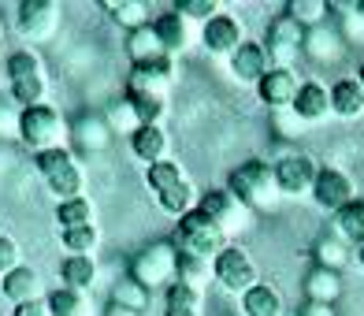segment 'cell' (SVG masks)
<instances>
[{
  "instance_id": "cell-39",
  "label": "cell",
  "mask_w": 364,
  "mask_h": 316,
  "mask_svg": "<svg viewBox=\"0 0 364 316\" xmlns=\"http://www.w3.org/2000/svg\"><path fill=\"white\" fill-rule=\"evenodd\" d=\"M48 78H26V82H15L11 86V101L23 108H38V105H48Z\"/></svg>"
},
{
  "instance_id": "cell-11",
  "label": "cell",
  "mask_w": 364,
  "mask_h": 316,
  "mask_svg": "<svg viewBox=\"0 0 364 316\" xmlns=\"http://www.w3.org/2000/svg\"><path fill=\"white\" fill-rule=\"evenodd\" d=\"M357 197V186L353 179L346 175L342 168H320L316 172V182H312V201H316L323 212L335 216L338 209H346Z\"/></svg>"
},
{
  "instance_id": "cell-34",
  "label": "cell",
  "mask_w": 364,
  "mask_h": 316,
  "mask_svg": "<svg viewBox=\"0 0 364 316\" xmlns=\"http://www.w3.org/2000/svg\"><path fill=\"white\" fill-rule=\"evenodd\" d=\"M312 257H316V268H327V272H342L346 260H350V246L338 242L335 235H323L312 249Z\"/></svg>"
},
{
  "instance_id": "cell-4",
  "label": "cell",
  "mask_w": 364,
  "mask_h": 316,
  "mask_svg": "<svg viewBox=\"0 0 364 316\" xmlns=\"http://www.w3.org/2000/svg\"><path fill=\"white\" fill-rule=\"evenodd\" d=\"M175 268H178L175 242H153L130 260V279L145 290H168L175 283Z\"/></svg>"
},
{
  "instance_id": "cell-2",
  "label": "cell",
  "mask_w": 364,
  "mask_h": 316,
  "mask_svg": "<svg viewBox=\"0 0 364 316\" xmlns=\"http://www.w3.org/2000/svg\"><path fill=\"white\" fill-rule=\"evenodd\" d=\"M227 190L235 194L245 209H253V212L275 205V197H279L275 172H272L268 160H245V164H238V168L227 175Z\"/></svg>"
},
{
  "instance_id": "cell-19",
  "label": "cell",
  "mask_w": 364,
  "mask_h": 316,
  "mask_svg": "<svg viewBox=\"0 0 364 316\" xmlns=\"http://www.w3.org/2000/svg\"><path fill=\"white\" fill-rule=\"evenodd\" d=\"M327 90H331V115H338V120H360L364 115V86L357 78H338Z\"/></svg>"
},
{
  "instance_id": "cell-25",
  "label": "cell",
  "mask_w": 364,
  "mask_h": 316,
  "mask_svg": "<svg viewBox=\"0 0 364 316\" xmlns=\"http://www.w3.org/2000/svg\"><path fill=\"white\" fill-rule=\"evenodd\" d=\"M127 53H130V60H134V68H141V63H156V60L168 56L164 45H160V38H156V30H153V23L130 30L127 34Z\"/></svg>"
},
{
  "instance_id": "cell-13",
  "label": "cell",
  "mask_w": 364,
  "mask_h": 316,
  "mask_svg": "<svg viewBox=\"0 0 364 316\" xmlns=\"http://www.w3.org/2000/svg\"><path fill=\"white\" fill-rule=\"evenodd\" d=\"M297 90H301V78H297L294 68H272L268 75L257 82V97H260L268 108H275V112L294 108Z\"/></svg>"
},
{
  "instance_id": "cell-15",
  "label": "cell",
  "mask_w": 364,
  "mask_h": 316,
  "mask_svg": "<svg viewBox=\"0 0 364 316\" xmlns=\"http://www.w3.org/2000/svg\"><path fill=\"white\" fill-rule=\"evenodd\" d=\"M0 294H4L11 305L41 302V297H45V279H41L38 268H30V264H19L15 272H8L4 279H0Z\"/></svg>"
},
{
  "instance_id": "cell-35",
  "label": "cell",
  "mask_w": 364,
  "mask_h": 316,
  "mask_svg": "<svg viewBox=\"0 0 364 316\" xmlns=\"http://www.w3.org/2000/svg\"><path fill=\"white\" fill-rule=\"evenodd\" d=\"M60 242H63V249H68V257H93L97 246H101V231H97L93 223L75 227V231H63Z\"/></svg>"
},
{
  "instance_id": "cell-23",
  "label": "cell",
  "mask_w": 364,
  "mask_h": 316,
  "mask_svg": "<svg viewBox=\"0 0 364 316\" xmlns=\"http://www.w3.org/2000/svg\"><path fill=\"white\" fill-rule=\"evenodd\" d=\"M335 238L364 249V197H353L346 209L335 212Z\"/></svg>"
},
{
  "instance_id": "cell-17",
  "label": "cell",
  "mask_w": 364,
  "mask_h": 316,
  "mask_svg": "<svg viewBox=\"0 0 364 316\" xmlns=\"http://www.w3.org/2000/svg\"><path fill=\"white\" fill-rule=\"evenodd\" d=\"M290 112H294L305 127L323 123L327 115H331V90H327V86H320V82H301V90H297L294 108H290Z\"/></svg>"
},
{
  "instance_id": "cell-30",
  "label": "cell",
  "mask_w": 364,
  "mask_h": 316,
  "mask_svg": "<svg viewBox=\"0 0 364 316\" xmlns=\"http://www.w3.org/2000/svg\"><path fill=\"white\" fill-rule=\"evenodd\" d=\"M60 279H63V287H68V290H82V294H86L97 283V260L93 257H68V260H63V268H60Z\"/></svg>"
},
{
  "instance_id": "cell-5",
  "label": "cell",
  "mask_w": 364,
  "mask_h": 316,
  "mask_svg": "<svg viewBox=\"0 0 364 316\" xmlns=\"http://www.w3.org/2000/svg\"><path fill=\"white\" fill-rule=\"evenodd\" d=\"M38 175L48 186V194H56L60 201H71V197H82V168L71 149H48V153H38Z\"/></svg>"
},
{
  "instance_id": "cell-10",
  "label": "cell",
  "mask_w": 364,
  "mask_h": 316,
  "mask_svg": "<svg viewBox=\"0 0 364 316\" xmlns=\"http://www.w3.org/2000/svg\"><path fill=\"white\" fill-rule=\"evenodd\" d=\"M305 26H297L290 15H279L268 26V38H264V48L272 56V68H290L297 60V53H305Z\"/></svg>"
},
{
  "instance_id": "cell-32",
  "label": "cell",
  "mask_w": 364,
  "mask_h": 316,
  "mask_svg": "<svg viewBox=\"0 0 364 316\" xmlns=\"http://www.w3.org/2000/svg\"><path fill=\"white\" fill-rule=\"evenodd\" d=\"M101 8L127 30V34L138 26H149V4H141V0H105Z\"/></svg>"
},
{
  "instance_id": "cell-1",
  "label": "cell",
  "mask_w": 364,
  "mask_h": 316,
  "mask_svg": "<svg viewBox=\"0 0 364 316\" xmlns=\"http://www.w3.org/2000/svg\"><path fill=\"white\" fill-rule=\"evenodd\" d=\"M175 249L201 260H216L227 249V235L216 227V220L197 205L193 212H186L182 220H175Z\"/></svg>"
},
{
  "instance_id": "cell-48",
  "label": "cell",
  "mask_w": 364,
  "mask_h": 316,
  "mask_svg": "<svg viewBox=\"0 0 364 316\" xmlns=\"http://www.w3.org/2000/svg\"><path fill=\"white\" fill-rule=\"evenodd\" d=\"M105 316H141V312H134V309H127V305H115V302H108Z\"/></svg>"
},
{
  "instance_id": "cell-21",
  "label": "cell",
  "mask_w": 364,
  "mask_h": 316,
  "mask_svg": "<svg viewBox=\"0 0 364 316\" xmlns=\"http://www.w3.org/2000/svg\"><path fill=\"white\" fill-rule=\"evenodd\" d=\"M175 283L182 287H190L193 294H201L216 283V268H212V260H201V257H190V253H178V268H175Z\"/></svg>"
},
{
  "instance_id": "cell-31",
  "label": "cell",
  "mask_w": 364,
  "mask_h": 316,
  "mask_svg": "<svg viewBox=\"0 0 364 316\" xmlns=\"http://www.w3.org/2000/svg\"><path fill=\"white\" fill-rule=\"evenodd\" d=\"M4 75H8L11 86H15V82H26V78H48L45 63H41V56L34 53V48H19V53H11L8 63H4Z\"/></svg>"
},
{
  "instance_id": "cell-37",
  "label": "cell",
  "mask_w": 364,
  "mask_h": 316,
  "mask_svg": "<svg viewBox=\"0 0 364 316\" xmlns=\"http://www.w3.org/2000/svg\"><path fill=\"white\" fill-rule=\"evenodd\" d=\"M327 11H331V4H323V0H290L287 4V15L305 30H316L327 19Z\"/></svg>"
},
{
  "instance_id": "cell-26",
  "label": "cell",
  "mask_w": 364,
  "mask_h": 316,
  "mask_svg": "<svg viewBox=\"0 0 364 316\" xmlns=\"http://www.w3.org/2000/svg\"><path fill=\"white\" fill-rule=\"evenodd\" d=\"M342 294V275L338 272H327V268H312L305 275V297L316 305H335Z\"/></svg>"
},
{
  "instance_id": "cell-40",
  "label": "cell",
  "mask_w": 364,
  "mask_h": 316,
  "mask_svg": "<svg viewBox=\"0 0 364 316\" xmlns=\"http://www.w3.org/2000/svg\"><path fill=\"white\" fill-rule=\"evenodd\" d=\"M112 302H115V305L134 309V312H145V309H149V290L138 287V283L127 275V279H119V283L112 287Z\"/></svg>"
},
{
  "instance_id": "cell-52",
  "label": "cell",
  "mask_w": 364,
  "mask_h": 316,
  "mask_svg": "<svg viewBox=\"0 0 364 316\" xmlns=\"http://www.w3.org/2000/svg\"><path fill=\"white\" fill-rule=\"evenodd\" d=\"M0 41H4V19H0Z\"/></svg>"
},
{
  "instance_id": "cell-38",
  "label": "cell",
  "mask_w": 364,
  "mask_h": 316,
  "mask_svg": "<svg viewBox=\"0 0 364 316\" xmlns=\"http://www.w3.org/2000/svg\"><path fill=\"white\" fill-rule=\"evenodd\" d=\"M186 175H182V168L168 157V160H160V164H149L145 168V186L153 190V194H164V190H171L175 182H182Z\"/></svg>"
},
{
  "instance_id": "cell-18",
  "label": "cell",
  "mask_w": 364,
  "mask_h": 316,
  "mask_svg": "<svg viewBox=\"0 0 364 316\" xmlns=\"http://www.w3.org/2000/svg\"><path fill=\"white\" fill-rule=\"evenodd\" d=\"M168 149H171V138H168L164 127H138L134 135H130V153H134L145 168L149 164L168 160Z\"/></svg>"
},
{
  "instance_id": "cell-27",
  "label": "cell",
  "mask_w": 364,
  "mask_h": 316,
  "mask_svg": "<svg viewBox=\"0 0 364 316\" xmlns=\"http://www.w3.org/2000/svg\"><path fill=\"white\" fill-rule=\"evenodd\" d=\"M164 316H205V297L182 283H171L164 290Z\"/></svg>"
},
{
  "instance_id": "cell-14",
  "label": "cell",
  "mask_w": 364,
  "mask_h": 316,
  "mask_svg": "<svg viewBox=\"0 0 364 316\" xmlns=\"http://www.w3.org/2000/svg\"><path fill=\"white\" fill-rule=\"evenodd\" d=\"M175 82V60L164 56L156 63H141V68L130 71L127 78V93H156V97H168Z\"/></svg>"
},
{
  "instance_id": "cell-45",
  "label": "cell",
  "mask_w": 364,
  "mask_h": 316,
  "mask_svg": "<svg viewBox=\"0 0 364 316\" xmlns=\"http://www.w3.org/2000/svg\"><path fill=\"white\" fill-rule=\"evenodd\" d=\"M15 316H53L48 312V302H26V305H15Z\"/></svg>"
},
{
  "instance_id": "cell-3",
  "label": "cell",
  "mask_w": 364,
  "mask_h": 316,
  "mask_svg": "<svg viewBox=\"0 0 364 316\" xmlns=\"http://www.w3.org/2000/svg\"><path fill=\"white\" fill-rule=\"evenodd\" d=\"M19 142L34 153H48V149H68V123L56 112V105H38L19 112Z\"/></svg>"
},
{
  "instance_id": "cell-22",
  "label": "cell",
  "mask_w": 364,
  "mask_h": 316,
  "mask_svg": "<svg viewBox=\"0 0 364 316\" xmlns=\"http://www.w3.org/2000/svg\"><path fill=\"white\" fill-rule=\"evenodd\" d=\"M71 142L82 149V153H105L112 142V130L105 123V115H82L71 130Z\"/></svg>"
},
{
  "instance_id": "cell-47",
  "label": "cell",
  "mask_w": 364,
  "mask_h": 316,
  "mask_svg": "<svg viewBox=\"0 0 364 316\" xmlns=\"http://www.w3.org/2000/svg\"><path fill=\"white\" fill-rule=\"evenodd\" d=\"M301 316H335V305H316V302H309L301 309Z\"/></svg>"
},
{
  "instance_id": "cell-16",
  "label": "cell",
  "mask_w": 364,
  "mask_h": 316,
  "mask_svg": "<svg viewBox=\"0 0 364 316\" xmlns=\"http://www.w3.org/2000/svg\"><path fill=\"white\" fill-rule=\"evenodd\" d=\"M272 71V56L268 48H264V41H245L235 56H230V75H235L238 82H257Z\"/></svg>"
},
{
  "instance_id": "cell-28",
  "label": "cell",
  "mask_w": 364,
  "mask_h": 316,
  "mask_svg": "<svg viewBox=\"0 0 364 316\" xmlns=\"http://www.w3.org/2000/svg\"><path fill=\"white\" fill-rule=\"evenodd\" d=\"M156 205H160V212H168V216H175V220H182V216L193 212L201 201H197V190L190 186V179H182V182H175L171 190L156 194Z\"/></svg>"
},
{
  "instance_id": "cell-9",
  "label": "cell",
  "mask_w": 364,
  "mask_h": 316,
  "mask_svg": "<svg viewBox=\"0 0 364 316\" xmlns=\"http://www.w3.org/2000/svg\"><path fill=\"white\" fill-rule=\"evenodd\" d=\"M212 268H216V283L223 290H235V294H245L250 287H257V264H253V257L245 253L242 246H230L227 242V249L212 260Z\"/></svg>"
},
{
  "instance_id": "cell-7",
  "label": "cell",
  "mask_w": 364,
  "mask_h": 316,
  "mask_svg": "<svg viewBox=\"0 0 364 316\" xmlns=\"http://www.w3.org/2000/svg\"><path fill=\"white\" fill-rule=\"evenodd\" d=\"M272 172H275L279 197H305V194H312V182H316L320 164L312 157H305V153H283L272 164Z\"/></svg>"
},
{
  "instance_id": "cell-8",
  "label": "cell",
  "mask_w": 364,
  "mask_h": 316,
  "mask_svg": "<svg viewBox=\"0 0 364 316\" xmlns=\"http://www.w3.org/2000/svg\"><path fill=\"white\" fill-rule=\"evenodd\" d=\"M201 209L212 216V220H216V227L223 231L227 238H230V235H242V231L253 227V209H245L227 186H223V190H205Z\"/></svg>"
},
{
  "instance_id": "cell-12",
  "label": "cell",
  "mask_w": 364,
  "mask_h": 316,
  "mask_svg": "<svg viewBox=\"0 0 364 316\" xmlns=\"http://www.w3.org/2000/svg\"><path fill=\"white\" fill-rule=\"evenodd\" d=\"M201 45L208 48L212 56H235L238 48L245 45V26H242V19L238 15H227V11H220L216 19H208L205 26H201Z\"/></svg>"
},
{
  "instance_id": "cell-6",
  "label": "cell",
  "mask_w": 364,
  "mask_h": 316,
  "mask_svg": "<svg viewBox=\"0 0 364 316\" xmlns=\"http://www.w3.org/2000/svg\"><path fill=\"white\" fill-rule=\"evenodd\" d=\"M60 19H63V11L53 0H23L19 11H15V30H19L26 41L41 45L48 38H56Z\"/></svg>"
},
{
  "instance_id": "cell-33",
  "label": "cell",
  "mask_w": 364,
  "mask_h": 316,
  "mask_svg": "<svg viewBox=\"0 0 364 316\" xmlns=\"http://www.w3.org/2000/svg\"><path fill=\"white\" fill-rule=\"evenodd\" d=\"M56 223H60V231L90 227V223H93V201H90L86 194L71 197V201H60V205H56Z\"/></svg>"
},
{
  "instance_id": "cell-49",
  "label": "cell",
  "mask_w": 364,
  "mask_h": 316,
  "mask_svg": "<svg viewBox=\"0 0 364 316\" xmlns=\"http://www.w3.org/2000/svg\"><path fill=\"white\" fill-rule=\"evenodd\" d=\"M357 82H360V86H364V60H360V68H357Z\"/></svg>"
},
{
  "instance_id": "cell-41",
  "label": "cell",
  "mask_w": 364,
  "mask_h": 316,
  "mask_svg": "<svg viewBox=\"0 0 364 316\" xmlns=\"http://www.w3.org/2000/svg\"><path fill=\"white\" fill-rule=\"evenodd\" d=\"M105 123H108V130H115V135H127V138L141 127V123H138V115H134V108L127 105V97H123V101H115V105L108 108Z\"/></svg>"
},
{
  "instance_id": "cell-43",
  "label": "cell",
  "mask_w": 364,
  "mask_h": 316,
  "mask_svg": "<svg viewBox=\"0 0 364 316\" xmlns=\"http://www.w3.org/2000/svg\"><path fill=\"white\" fill-rule=\"evenodd\" d=\"M19 264H23V257H19V242L8 238V235H0V279H4L8 272H15Z\"/></svg>"
},
{
  "instance_id": "cell-44",
  "label": "cell",
  "mask_w": 364,
  "mask_h": 316,
  "mask_svg": "<svg viewBox=\"0 0 364 316\" xmlns=\"http://www.w3.org/2000/svg\"><path fill=\"white\" fill-rule=\"evenodd\" d=\"M275 127H279V130H283V135H297V130H301L305 123H301V120H297V115H294V112H287V108H283V112H275Z\"/></svg>"
},
{
  "instance_id": "cell-50",
  "label": "cell",
  "mask_w": 364,
  "mask_h": 316,
  "mask_svg": "<svg viewBox=\"0 0 364 316\" xmlns=\"http://www.w3.org/2000/svg\"><path fill=\"white\" fill-rule=\"evenodd\" d=\"M357 260H360V268H364V249H357Z\"/></svg>"
},
{
  "instance_id": "cell-36",
  "label": "cell",
  "mask_w": 364,
  "mask_h": 316,
  "mask_svg": "<svg viewBox=\"0 0 364 316\" xmlns=\"http://www.w3.org/2000/svg\"><path fill=\"white\" fill-rule=\"evenodd\" d=\"M338 48H342V41L331 34L327 26H316V30H309V34H305V53L312 60L331 63V60H338Z\"/></svg>"
},
{
  "instance_id": "cell-20",
  "label": "cell",
  "mask_w": 364,
  "mask_h": 316,
  "mask_svg": "<svg viewBox=\"0 0 364 316\" xmlns=\"http://www.w3.org/2000/svg\"><path fill=\"white\" fill-rule=\"evenodd\" d=\"M153 30H156V38L164 45V53H168L175 60V53H182V48L190 45V23L182 19V15L171 8V11H164L153 19Z\"/></svg>"
},
{
  "instance_id": "cell-46",
  "label": "cell",
  "mask_w": 364,
  "mask_h": 316,
  "mask_svg": "<svg viewBox=\"0 0 364 316\" xmlns=\"http://www.w3.org/2000/svg\"><path fill=\"white\" fill-rule=\"evenodd\" d=\"M0 135H15V138H19V112H4V108H0Z\"/></svg>"
},
{
  "instance_id": "cell-29",
  "label": "cell",
  "mask_w": 364,
  "mask_h": 316,
  "mask_svg": "<svg viewBox=\"0 0 364 316\" xmlns=\"http://www.w3.org/2000/svg\"><path fill=\"white\" fill-rule=\"evenodd\" d=\"M45 302H48V312L53 316H93V302H90V294H82V290H53V294H45Z\"/></svg>"
},
{
  "instance_id": "cell-24",
  "label": "cell",
  "mask_w": 364,
  "mask_h": 316,
  "mask_svg": "<svg viewBox=\"0 0 364 316\" xmlns=\"http://www.w3.org/2000/svg\"><path fill=\"white\" fill-rule=\"evenodd\" d=\"M242 316H287L283 312V294L272 283H257L242 294Z\"/></svg>"
},
{
  "instance_id": "cell-42",
  "label": "cell",
  "mask_w": 364,
  "mask_h": 316,
  "mask_svg": "<svg viewBox=\"0 0 364 316\" xmlns=\"http://www.w3.org/2000/svg\"><path fill=\"white\" fill-rule=\"evenodd\" d=\"M175 11L186 23H201L205 26L208 19H216V15H220V4H216V0H178Z\"/></svg>"
},
{
  "instance_id": "cell-51",
  "label": "cell",
  "mask_w": 364,
  "mask_h": 316,
  "mask_svg": "<svg viewBox=\"0 0 364 316\" xmlns=\"http://www.w3.org/2000/svg\"><path fill=\"white\" fill-rule=\"evenodd\" d=\"M357 15H360V19H364V0H360V4H357Z\"/></svg>"
}]
</instances>
